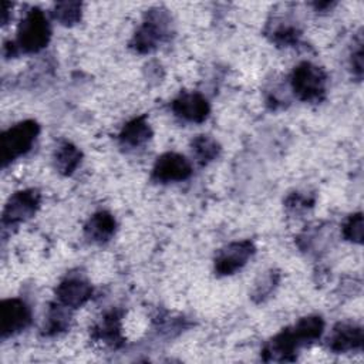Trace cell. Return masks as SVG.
<instances>
[{"label":"cell","mask_w":364,"mask_h":364,"mask_svg":"<svg viewBox=\"0 0 364 364\" xmlns=\"http://www.w3.org/2000/svg\"><path fill=\"white\" fill-rule=\"evenodd\" d=\"M267 282H269V284H270V283H274V282H273V279H272V276H269V277H267ZM266 291H267V287L264 286V287H263V290L257 291V294H264Z\"/></svg>","instance_id":"obj_21"},{"label":"cell","mask_w":364,"mask_h":364,"mask_svg":"<svg viewBox=\"0 0 364 364\" xmlns=\"http://www.w3.org/2000/svg\"><path fill=\"white\" fill-rule=\"evenodd\" d=\"M80 161L81 152L70 142L61 144L55 151V168L64 175L73 173Z\"/></svg>","instance_id":"obj_14"},{"label":"cell","mask_w":364,"mask_h":364,"mask_svg":"<svg viewBox=\"0 0 364 364\" xmlns=\"http://www.w3.org/2000/svg\"><path fill=\"white\" fill-rule=\"evenodd\" d=\"M166 28L168 17L164 10H151L146 21L134 36V48L139 53H149L164 38Z\"/></svg>","instance_id":"obj_4"},{"label":"cell","mask_w":364,"mask_h":364,"mask_svg":"<svg viewBox=\"0 0 364 364\" xmlns=\"http://www.w3.org/2000/svg\"><path fill=\"white\" fill-rule=\"evenodd\" d=\"M31 320L30 309L18 299H9L0 307V328L1 336L7 337L24 330Z\"/></svg>","instance_id":"obj_5"},{"label":"cell","mask_w":364,"mask_h":364,"mask_svg":"<svg viewBox=\"0 0 364 364\" xmlns=\"http://www.w3.org/2000/svg\"><path fill=\"white\" fill-rule=\"evenodd\" d=\"M63 307L64 306L60 303V306H55L54 309H51L50 316H48V324H47L48 331L57 333V331H61L67 327L68 313Z\"/></svg>","instance_id":"obj_19"},{"label":"cell","mask_w":364,"mask_h":364,"mask_svg":"<svg viewBox=\"0 0 364 364\" xmlns=\"http://www.w3.org/2000/svg\"><path fill=\"white\" fill-rule=\"evenodd\" d=\"M255 253L252 242L242 240L225 246L215 259V269L220 274H232L239 270Z\"/></svg>","instance_id":"obj_6"},{"label":"cell","mask_w":364,"mask_h":364,"mask_svg":"<svg viewBox=\"0 0 364 364\" xmlns=\"http://www.w3.org/2000/svg\"><path fill=\"white\" fill-rule=\"evenodd\" d=\"M291 87L300 100L320 101L326 91V74L317 65L304 61L294 68Z\"/></svg>","instance_id":"obj_1"},{"label":"cell","mask_w":364,"mask_h":364,"mask_svg":"<svg viewBox=\"0 0 364 364\" xmlns=\"http://www.w3.org/2000/svg\"><path fill=\"white\" fill-rule=\"evenodd\" d=\"M328 346L333 351L346 353L351 350H358L363 346V330L355 324L340 323L334 327Z\"/></svg>","instance_id":"obj_11"},{"label":"cell","mask_w":364,"mask_h":364,"mask_svg":"<svg viewBox=\"0 0 364 364\" xmlns=\"http://www.w3.org/2000/svg\"><path fill=\"white\" fill-rule=\"evenodd\" d=\"M172 109L186 121L202 122L209 114V104L200 94L185 92L172 102Z\"/></svg>","instance_id":"obj_9"},{"label":"cell","mask_w":364,"mask_h":364,"mask_svg":"<svg viewBox=\"0 0 364 364\" xmlns=\"http://www.w3.org/2000/svg\"><path fill=\"white\" fill-rule=\"evenodd\" d=\"M343 233L347 240L361 243V240H363V216H361V213L350 216V219L346 222V225L343 228Z\"/></svg>","instance_id":"obj_18"},{"label":"cell","mask_w":364,"mask_h":364,"mask_svg":"<svg viewBox=\"0 0 364 364\" xmlns=\"http://www.w3.org/2000/svg\"><path fill=\"white\" fill-rule=\"evenodd\" d=\"M95 333L100 338L105 340V343H109V344L118 343L121 340L119 317L115 313H111L109 316L102 318V323L97 327Z\"/></svg>","instance_id":"obj_17"},{"label":"cell","mask_w":364,"mask_h":364,"mask_svg":"<svg viewBox=\"0 0 364 364\" xmlns=\"http://www.w3.org/2000/svg\"><path fill=\"white\" fill-rule=\"evenodd\" d=\"M85 236L92 242H107L115 232V220L108 212H98L85 225Z\"/></svg>","instance_id":"obj_12"},{"label":"cell","mask_w":364,"mask_h":364,"mask_svg":"<svg viewBox=\"0 0 364 364\" xmlns=\"http://www.w3.org/2000/svg\"><path fill=\"white\" fill-rule=\"evenodd\" d=\"M92 289L91 286L80 279V277H70L60 283L55 290L58 301L65 307H80L91 297Z\"/></svg>","instance_id":"obj_10"},{"label":"cell","mask_w":364,"mask_h":364,"mask_svg":"<svg viewBox=\"0 0 364 364\" xmlns=\"http://www.w3.org/2000/svg\"><path fill=\"white\" fill-rule=\"evenodd\" d=\"M192 151L199 162L206 164L218 156L219 145L208 135H199L192 141Z\"/></svg>","instance_id":"obj_15"},{"label":"cell","mask_w":364,"mask_h":364,"mask_svg":"<svg viewBox=\"0 0 364 364\" xmlns=\"http://www.w3.org/2000/svg\"><path fill=\"white\" fill-rule=\"evenodd\" d=\"M40 196L36 191H21L14 193L3 212L4 223H17L28 219L37 209Z\"/></svg>","instance_id":"obj_8"},{"label":"cell","mask_w":364,"mask_h":364,"mask_svg":"<svg viewBox=\"0 0 364 364\" xmlns=\"http://www.w3.org/2000/svg\"><path fill=\"white\" fill-rule=\"evenodd\" d=\"M152 135L151 127L146 122L145 117H138L134 118L132 121H129L121 131V141L125 145L129 146H138L142 145L144 142H146Z\"/></svg>","instance_id":"obj_13"},{"label":"cell","mask_w":364,"mask_h":364,"mask_svg":"<svg viewBox=\"0 0 364 364\" xmlns=\"http://www.w3.org/2000/svg\"><path fill=\"white\" fill-rule=\"evenodd\" d=\"M54 18L61 24L71 26L81 18V3L78 1H61L54 7Z\"/></svg>","instance_id":"obj_16"},{"label":"cell","mask_w":364,"mask_h":364,"mask_svg":"<svg viewBox=\"0 0 364 364\" xmlns=\"http://www.w3.org/2000/svg\"><path fill=\"white\" fill-rule=\"evenodd\" d=\"M192 172L188 159L179 154L168 152L158 158L154 166V178L161 182H176L189 178Z\"/></svg>","instance_id":"obj_7"},{"label":"cell","mask_w":364,"mask_h":364,"mask_svg":"<svg viewBox=\"0 0 364 364\" xmlns=\"http://www.w3.org/2000/svg\"><path fill=\"white\" fill-rule=\"evenodd\" d=\"M50 40V26L44 13L38 9L30 10L18 27V44L27 53H37Z\"/></svg>","instance_id":"obj_3"},{"label":"cell","mask_w":364,"mask_h":364,"mask_svg":"<svg viewBox=\"0 0 364 364\" xmlns=\"http://www.w3.org/2000/svg\"><path fill=\"white\" fill-rule=\"evenodd\" d=\"M351 65H353V71L355 73V75L361 77V74H363V48H361V44H360L358 50L355 53H353Z\"/></svg>","instance_id":"obj_20"},{"label":"cell","mask_w":364,"mask_h":364,"mask_svg":"<svg viewBox=\"0 0 364 364\" xmlns=\"http://www.w3.org/2000/svg\"><path fill=\"white\" fill-rule=\"evenodd\" d=\"M38 125L36 121H23L16 124L14 127L9 128L3 135H1V162L3 165H7L17 156L26 154L37 134H38Z\"/></svg>","instance_id":"obj_2"}]
</instances>
